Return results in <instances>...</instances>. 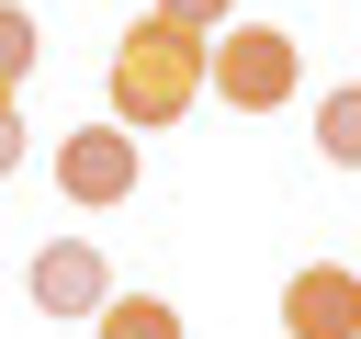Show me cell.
Instances as JSON below:
<instances>
[{
  "label": "cell",
  "instance_id": "1",
  "mask_svg": "<svg viewBox=\"0 0 361 339\" xmlns=\"http://www.w3.org/2000/svg\"><path fill=\"white\" fill-rule=\"evenodd\" d=\"M203 90H214V45H203L192 23H169V11H135L124 45H113V124L169 136Z\"/></svg>",
  "mask_w": 361,
  "mask_h": 339
},
{
  "label": "cell",
  "instance_id": "2",
  "mask_svg": "<svg viewBox=\"0 0 361 339\" xmlns=\"http://www.w3.org/2000/svg\"><path fill=\"white\" fill-rule=\"evenodd\" d=\"M214 90H226L237 113H271V102H293V34H271V23H237V34L214 45Z\"/></svg>",
  "mask_w": 361,
  "mask_h": 339
},
{
  "label": "cell",
  "instance_id": "3",
  "mask_svg": "<svg viewBox=\"0 0 361 339\" xmlns=\"http://www.w3.org/2000/svg\"><path fill=\"white\" fill-rule=\"evenodd\" d=\"M56 192L68 203H124L135 192V124H68L56 136Z\"/></svg>",
  "mask_w": 361,
  "mask_h": 339
},
{
  "label": "cell",
  "instance_id": "4",
  "mask_svg": "<svg viewBox=\"0 0 361 339\" xmlns=\"http://www.w3.org/2000/svg\"><path fill=\"white\" fill-rule=\"evenodd\" d=\"M23 294H34V316H102V305H113V271H102L90 237H56V249H34Z\"/></svg>",
  "mask_w": 361,
  "mask_h": 339
},
{
  "label": "cell",
  "instance_id": "5",
  "mask_svg": "<svg viewBox=\"0 0 361 339\" xmlns=\"http://www.w3.org/2000/svg\"><path fill=\"white\" fill-rule=\"evenodd\" d=\"M282 328L293 339H361V271H338V260L293 271L282 282Z\"/></svg>",
  "mask_w": 361,
  "mask_h": 339
},
{
  "label": "cell",
  "instance_id": "6",
  "mask_svg": "<svg viewBox=\"0 0 361 339\" xmlns=\"http://www.w3.org/2000/svg\"><path fill=\"white\" fill-rule=\"evenodd\" d=\"M102 339H180V305L169 294H113L102 305Z\"/></svg>",
  "mask_w": 361,
  "mask_h": 339
},
{
  "label": "cell",
  "instance_id": "7",
  "mask_svg": "<svg viewBox=\"0 0 361 339\" xmlns=\"http://www.w3.org/2000/svg\"><path fill=\"white\" fill-rule=\"evenodd\" d=\"M316 147H327V158H338V170H361V79H350V90H327V102H316Z\"/></svg>",
  "mask_w": 361,
  "mask_h": 339
},
{
  "label": "cell",
  "instance_id": "8",
  "mask_svg": "<svg viewBox=\"0 0 361 339\" xmlns=\"http://www.w3.org/2000/svg\"><path fill=\"white\" fill-rule=\"evenodd\" d=\"M147 11H169V23H192V34H226L237 0H147Z\"/></svg>",
  "mask_w": 361,
  "mask_h": 339
},
{
  "label": "cell",
  "instance_id": "9",
  "mask_svg": "<svg viewBox=\"0 0 361 339\" xmlns=\"http://www.w3.org/2000/svg\"><path fill=\"white\" fill-rule=\"evenodd\" d=\"M0 68H11V79L34 68V23H23V11H0Z\"/></svg>",
  "mask_w": 361,
  "mask_h": 339
}]
</instances>
